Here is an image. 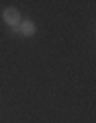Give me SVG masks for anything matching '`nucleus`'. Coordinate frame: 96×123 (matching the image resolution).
<instances>
[{
	"instance_id": "f03ea898",
	"label": "nucleus",
	"mask_w": 96,
	"mask_h": 123,
	"mask_svg": "<svg viewBox=\"0 0 96 123\" xmlns=\"http://www.w3.org/2000/svg\"><path fill=\"white\" fill-rule=\"evenodd\" d=\"M35 31H37L35 23H33V21H29V18H23V21H21V25L17 27V33H21L23 37H31V35H35Z\"/></svg>"
},
{
	"instance_id": "f257e3e1",
	"label": "nucleus",
	"mask_w": 96,
	"mask_h": 123,
	"mask_svg": "<svg viewBox=\"0 0 96 123\" xmlns=\"http://www.w3.org/2000/svg\"><path fill=\"white\" fill-rule=\"evenodd\" d=\"M2 21H4L12 31H17V27L21 25V21H23V17H21V12H18L17 8H4V12H2Z\"/></svg>"
}]
</instances>
